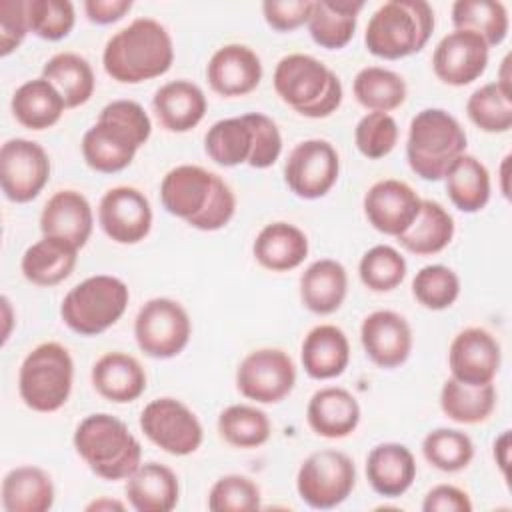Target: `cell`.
Listing matches in <instances>:
<instances>
[{
  "instance_id": "22",
  "label": "cell",
  "mask_w": 512,
  "mask_h": 512,
  "mask_svg": "<svg viewBox=\"0 0 512 512\" xmlns=\"http://www.w3.org/2000/svg\"><path fill=\"white\" fill-rule=\"evenodd\" d=\"M94 228V212L88 198L76 190L54 192L42 212L40 230L42 236H52L70 242L78 250L86 246Z\"/></svg>"
},
{
  "instance_id": "55",
  "label": "cell",
  "mask_w": 512,
  "mask_h": 512,
  "mask_svg": "<svg viewBox=\"0 0 512 512\" xmlns=\"http://www.w3.org/2000/svg\"><path fill=\"white\" fill-rule=\"evenodd\" d=\"M508 454H510V430H504L500 438H496L494 442V458L504 476L508 474Z\"/></svg>"
},
{
  "instance_id": "36",
  "label": "cell",
  "mask_w": 512,
  "mask_h": 512,
  "mask_svg": "<svg viewBox=\"0 0 512 512\" xmlns=\"http://www.w3.org/2000/svg\"><path fill=\"white\" fill-rule=\"evenodd\" d=\"M452 214L434 200H422L420 214L412 226L402 232L396 240L400 246L416 256H432L442 252L454 238Z\"/></svg>"
},
{
  "instance_id": "49",
  "label": "cell",
  "mask_w": 512,
  "mask_h": 512,
  "mask_svg": "<svg viewBox=\"0 0 512 512\" xmlns=\"http://www.w3.org/2000/svg\"><path fill=\"white\" fill-rule=\"evenodd\" d=\"M354 142L362 156L380 160L394 150L398 142V124L386 112H368L354 128Z\"/></svg>"
},
{
  "instance_id": "53",
  "label": "cell",
  "mask_w": 512,
  "mask_h": 512,
  "mask_svg": "<svg viewBox=\"0 0 512 512\" xmlns=\"http://www.w3.org/2000/svg\"><path fill=\"white\" fill-rule=\"evenodd\" d=\"M424 512H470L472 500L468 492L452 484H438L426 492L422 500Z\"/></svg>"
},
{
  "instance_id": "48",
  "label": "cell",
  "mask_w": 512,
  "mask_h": 512,
  "mask_svg": "<svg viewBox=\"0 0 512 512\" xmlns=\"http://www.w3.org/2000/svg\"><path fill=\"white\" fill-rule=\"evenodd\" d=\"M260 506V488L244 474H226L218 478L208 494V508L212 512H252Z\"/></svg>"
},
{
  "instance_id": "11",
  "label": "cell",
  "mask_w": 512,
  "mask_h": 512,
  "mask_svg": "<svg viewBox=\"0 0 512 512\" xmlns=\"http://www.w3.org/2000/svg\"><path fill=\"white\" fill-rule=\"evenodd\" d=\"M192 322L186 308L172 298L148 300L134 318L138 348L158 360L178 356L190 340Z\"/></svg>"
},
{
  "instance_id": "35",
  "label": "cell",
  "mask_w": 512,
  "mask_h": 512,
  "mask_svg": "<svg viewBox=\"0 0 512 512\" xmlns=\"http://www.w3.org/2000/svg\"><path fill=\"white\" fill-rule=\"evenodd\" d=\"M450 202L466 214L480 212L490 200V172L472 154H460L444 174Z\"/></svg>"
},
{
  "instance_id": "52",
  "label": "cell",
  "mask_w": 512,
  "mask_h": 512,
  "mask_svg": "<svg viewBox=\"0 0 512 512\" xmlns=\"http://www.w3.org/2000/svg\"><path fill=\"white\" fill-rule=\"evenodd\" d=\"M312 0H266L262 4L264 20L278 32H292L308 22Z\"/></svg>"
},
{
  "instance_id": "17",
  "label": "cell",
  "mask_w": 512,
  "mask_h": 512,
  "mask_svg": "<svg viewBox=\"0 0 512 512\" xmlns=\"http://www.w3.org/2000/svg\"><path fill=\"white\" fill-rule=\"evenodd\" d=\"M102 232L118 244H138L152 228V206L134 186H114L98 204Z\"/></svg>"
},
{
  "instance_id": "42",
  "label": "cell",
  "mask_w": 512,
  "mask_h": 512,
  "mask_svg": "<svg viewBox=\"0 0 512 512\" xmlns=\"http://www.w3.org/2000/svg\"><path fill=\"white\" fill-rule=\"evenodd\" d=\"M270 432L272 424L266 412L250 404H232L218 416V434L234 448H258L268 442Z\"/></svg>"
},
{
  "instance_id": "59",
  "label": "cell",
  "mask_w": 512,
  "mask_h": 512,
  "mask_svg": "<svg viewBox=\"0 0 512 512\" xmlns=\"http://www.w3.org/2000/svg\"><path fill=\"white\" fill-rule=\"evenodd\" d=\"M508 68H510V56H506L504 60H502V66H500V76H498V84L504 88V90H510L512 92V88H510V76H508Z\"/></svg>"
},
{
  "instance_id": "24",
  "label": "cell",
  "mask_w": 512,
  "mask_h": 512,
  "mask_svg": "<svg viewBox=\"0 0 512 512\" xmlns=\"http://www.w3.org/2000/svg\"><path fill=\"white\" fill-rule=\"evenodd\" d=\"M152 108L164 130L182 134L202 122L208 102L198 84L190 80H172L154 92Z\"/></svg>"
},
{
  "instance_id": "3",
  "label": "cell",
  "mask_w": 512,
  "mask_h": 512,
  "mask_svg": "<svg viewBox=\"0 0 512 512\" xmlns=\"http://www.w3.org/2000/svg\"><path fill=\"white\" fill-rule=\"evenodd\" d=\"M174 62L168 30L154 18H136L114 32L102 52L104 72L120 84H140L158 78Z\"/></svg>"
},
{
  "instance_id": "39",
  "label": "cell",
  "mask_w": 512,
  "mask_h": 512,
  "mask_svg": "<svg viewBox=\"0 0 512 512\" xmlns=\"http://www.w3.org/2000/svg\"><path fill=\"white\" fill-rule=\"evenodd\" d=\"M496 398L494 384L468 386L450 376L440 390V408L458 424H480L494 412Z\"/></svg>"
},
{
  "instance_id": "20",
  "label": "cell",
  "mask_w": 512,
  "mask_h": 512,
  "mask_svg": "<svg viewBox=\"0 0 512 512\" xmlns=\"http://www.w3.org/2000/svg\"><path fill=\"white\" fill-rule=\"evenodd\" d=\"M360 342L366 356L380 368H398L412 352V328L394 310H376L362 320Z\"/></svg>"
},
{
  "instance_id": "4",
  "label": "cell",
  "mask_w": 512,
  "mask_h": 512,
  "mask_svg": "<svg viewBox=\"0 0 512 512\" xmlns=\"http://www.w3.org/2000/svg\"><path fill=\"white\" fill-rule=\"evenodd\" d=\"M74 448L102 480H126L142 464V446L128 426L106 412L86 416L74 430Z\"/></svg>"
},
{
  "instance_id": "47",
  "label": "cell",
  "mask_w": 512,
  "mask_h": 512,
  "mask_svg": "<svg viewBox=\"0 0 512 512\" xmlns=\"http://www.w3.org/2000/svg\"><path fill=\"white\" fill-rule=\"evenodd\" d=\"M26 20L32 34L56 42L72 32L76 12L68 0H26Z\"/></svg>"
},
{
  "instance_id": "51",
  "label": "cell",
  "mask_w": 512,
  "mask_h": 512,
  "mask_svg": "<svg viewBox=\"0 0 512 512\" xmlns=\"http://www.w3.org/2000/svg\"><path fill=\"white\" fill-rule=\"evenodd\" d=\"M30 32L26 20V0L0 2V56L12 54Z\"/></svg>"
},
{
  "instance_id": "6",
  "label": "cell",
  "mask_w": 512,
  "mask_h": 512,
  "mask_svg": "<svg viewBox=\"0 0 512 512\" xmlns=\"http://www.w3.org/2000/svg\"><path fill=\"white\" fill-rule=\"evenodd\" d=\"M434 30V10L424 0H388L370 16L364 44L384 60H398L420 52Z\"/></svg>"
},
{
  "instance_id": "25",
  "label": "cell",
  "mask_w": 512,
  "mask_h": 512,
  "mask_svg": "<svg viewBox=\"0 0 512 512\" xmlns=\"http://www.w3.org/2000/svg\"><path fill=\"white\" fill-rule=\"evenodd\" d=\"M416 478V460L410 448L398 442L376 444L366 456V480L384 498L402 496Z\"/></svg>"
},
{
  "instance_id": "50",
  "label": "cell",
  "mask_w": 512,
  "mask_h": 512,
  "mask_svg": "<svg viewBox=\"0 0 512 512\" xmlns=\"http://www.w3.org/2000/svg\"><path fill=\"white\" fill-rule=\"evenodd\" d=\"M250 122L254 128V152L248 162L252 168H270L282 152V136L276 122L260 112H250Z\"/></svg>"
},
{
  "instance_id": "57",
  "label": "cell",
  "mask_w": 512,
  "mask_h": 512,
  "mask_svg": "<svg viewBox=\"0 0 512 512\" xmlns=\"http://www.w3.org/2000/svg\"><path fill=\"white\" fill-rule=\"evenodd\" d=\"M2 312H4V332H2V344L10 336V324H12V306L6 296H2Z\"/></svg>"
},
{
  "instance_id": "28",
  "label": "cell",
  "mask_w": 512,
  "mask_h": 512,
  "mask_svg": "<svg viewBox=\"0 0 512 512\" xmlns=\"http://www.w3.org/2000/svg\"><path fill=\"white\" fill-rule=\"evenodd\" d=\"M126 498L136 512H170L180 498L178 476L160 462H144L126 478Z\"/></svg>"
},
{
  "instance_id": "30",
  "label": "cell",
  "mask_w": 512,
  "mask_h": 512,
  "mask_svg": "<svg viewBox=\"0 0 512 512\" xmlns=\"http://www.w3.org/2000/svg\"><path fill=\"white\" fill-rule=\"evenodd\" d=\"M348 294L346 268L332 258L312 262L300 276V300L306 310L326 316L336 312Z\"/></svg>"
},
{
  "instance_id": "5",
  "label": "cell",
  "mask_w": 512,
  "mask_h": 512,
  "mask_svg": "<svg viewBox=\"0 0 512 512\" xmlns=\"http://www.w3.org/2000/svg\"><path fill=\"white\" fill-rule=\"evenodd\" d=\"M276 94L294 112L306 118H326L342 104L340 78L310 54L282 56L274 68Z\"/></svg>"
},
{
  "instance_id": "37",
  "label": "cell",
  "mask_w": 512,
  "mask_h": 512,
  "mask_svg": "<svg viewBox=\"0 0 512 512\" xmlns=\"http://www.w3.org/2000/svg\"><path fill=\"white\" fill-rule=\"evenodd\" d=\"M204 152L224 168L248 164L254 152V128L250 116H234L214 122L204 136Z\"/></svg>"
},
{
  "instance_id": "41",
  "label": "cell",
  "mask_w": 512,
  "mask_h": 512,
  "mask_svg": "<svg viewBox=\"0 0 512 512\" xmlns=\"http://www.w3.org/2000/svg\"><path fill=\"white\" fill-rule=\"evenodd\" d=\"M454 30H470L478 34L488 48L498 46L508 34V10L494 0H458L452 4Z\"/></svg>"
},
{
  "instance_id": "7",
  "label": "cell",
  "mask_w": 512,
  "mask_h": 512,
  "mask_svg": "<svg viewBox=\"0 0 512 512\" xmlns=\"http://www.w3.org/2000/svg\"><path fill=\"white\" fill-rule=\"evenodd\" d=\"M466 142V132L452 114L442 108H424L410 120L406 160L416 176L438 182L466 152Z\"/></svg>"
},
{
  "instance_id": "26",
  "label": "cell",
  "mask_w": 512,
  "mask_h": 512,
  "mask_svg": "<svg viewBox=\"0 0 512 512\" xmlns=\"http://www.w3.org/2000/svg\"><path fill=\"white\" fill-rule=\"evenodd\" d=\"M94 390L116 404L134 402L146 390V372L142 364L126 352H106L90 372Z\"/></svg>"
},
{
  "instance_id": "15",
  "label": "cell",
  "mask_w": 512,
  "mask_h": 512,
  "mask_svg": "<svg viewBox=\"0 0 512 512\" xmlns=\"http://www.w3.org/2000/svg\"><path fill=\"white\" fill-rule=\"evenodd\" d=\"M338 174V152L322 138H310L296 144L284 164V180L288 188L304 200L326 196L336 184Z\"/></svg>"
},
{
  "instance_id": "16",
  "label": "cell",
  "mask_w": 512,
  "mask_h": 512,
  "mask_svg": "<svg viewBox=\"0 0 512 512\" xmlns=\"http://www.w3.org/2000/svg\"><path fill=\"white\" fill-rule=\"evenodd\" d=\"M502 362L500 342L492 332L480 326L460 330L448 348V366L452 378L468 386L492 384Z\"/></svg>"
},
{
  "instance_id": "9",
  "label": "cell",
  "mask_w": 512,
  "mask_h": 512,
  "mask_svg": "<svg viewBox=\"0 0 512 512\" xmlns=\"http://www.w3.org/2000/svg\"><path fill=\"white\" fill-rule=\"evenodd\" d=\"M128 286L110 274H96L68 290L60 304L62 322L80 336H96L114 326L128 308Z\"/></svg>"
},
{
  "instance_id": "19",
  "label": "cell",
  "mask_w": 512,
  "mask_h": 512,
  "mask_svg": "<svg viewBox=\"0 0 512 512\" xmlns=\"http://www.w3.org/2000/svg\"><path fill=\"white\" fill-rule=\"evenodd\" d=\"M488 52V44L478 34L470 30H452L434 48V74L448 86H466L484 74Z\"/></svg>"
},
{
  "instance_id": "29",
  "label": "cell",
  "mask_w": 512,
  "mask_h": 512,
  "mask_svg": "<svg viewBox=\"0 0 512 512\" xmlns=\"http://www.w3.org/2000/svg\"><path fill=\"white\" fill-rule=\"evenodd\" d=\"M252 252L262 268L270 272H288L306 260L308 238L294 224L272 222L256 234Z\"/></svg>"
},
{
  "instance_id": "10",
  "label": "cell",
  "mask_w": 512,
  "mask_h": 512,
  "mask_svg": "<svg viewBox=\"0 0 512 512\" xmlns=\"http://www.w3.org/2000/svg\"><path fill=\"white\" fill-rule=\"evenodd\" d=\"M356 486V466L340 450L324 448L312 452L298 468V496L316 510H330L342 504Z\"/></svg>"
},
{
  "instance_id": "44",
  "label": "cell",
  "mask_w": 512,
  "mask_h": 512,
  "mask_svg": "<svg viewBox=\"0 0 512 512\" xmlns=\"http://www.w3.org/2000/svg\"><path fill=\"white\" fill-rule=\"evenodd\" d=\"M422 454L434 468L442 472H458L472 462L474 442L462 430L436 428L424 436Z\"/></svg>"
},
{
  "instance_id": "8",
  "label": "cell",
  "mask_w": 512,
  "mask_h": 512,
  "mask_svg": "<svg viewBox=\"0 0 512 512\" xmlns=\"http://www.w3.org/2000/svg\"><path fill=\"white\" fill-rule=\"evenodd\" d=\"M74 362L58 342H42L32 348L18 370V392L34 412L60 410L72 392Z\"/></svg>"
},
{
  "instance_id": "31",
  "label": "cell",
  "mask_w": 512,
  "mask_h": 512,
  "mask_svg": "<svg viewBox=\"0 0 512 512\" xmlns=\"http://www.w3.org/2000/svg\"><path fill=\"white\" fill-rule=\"evenodd\" d=\"M78 260V248L66 240L42 236L26 248L20 270L24 278L36 286H56L64 282Z\"/></svg>"
},
{
  "instance_id": "54",
  "label": "cell",
  "mask_w": 512,
  "mask_h": 512,
  "mask_svg": "<svg viewBox=\"0 0 512 512\" xmlns=\"http://www.w3.org/2000/svg\"><path fill=\"white\" fill-rule=\"evenodd\" d=\"M132 8V0H86L84 12L92 24H112L124 18Z\"/></svg>"
},
{
  "instance_id": "33",
  "label": "cell",
  "mask_w": 512,
  "mask_h": 512,
  "mask_svg": "<svg viewBox=\"0 0 512 512\" xmlns=\"http://www.w3.org/2000/svg\"><path fill=\"white\" fill-rule=\"evenodd\" d=\"M10 108L16 122L24 128L46 130L62 118L66 104L60 92L46 78L40 76L16 88Z\"/></svg>"
},
{
  "instance_id": "43",
  "label": "cell",
  "mask_w": 512,
  "mask_h": 512,
  "mask_svg": "<svg viewBox=\"0 0 512 512\" xmlns=\"http://www.w3.org/2000/svg\"><path fill=\"white\" fill-rule=\"evenodd\" d=\"M466 114L482 132H508L512 128V92L504 90L498 82H488L470 94Z\"/></svg>"
},
{
  "instance_id": "56",
  "label": "cell",
  "mask_w": 512,
  "mask_h": 512,
  "mask_svg": "<svg viewBox=\"0 0 512 512\" xmlns=\"http://www.w3.org/2000/svg\"><path fill=\"white\" fill-rule=\"evenodd\" d=\"M112 510H124V504L112 498H98L86 506V512H112Z\"/></svg>"
},
{
  "instance_id": "27",
  "label": "cell",
  "mask_w": 512,
  "mask_h": 512,
  "mask_svg": "<svg viewBox=\"0 0 512 512\" xmlns=\"http://www.w3.org/2000/svg\"><path fill=\"white\" fill-rule=\"evenodd\" d=\"M300 360L304 372L314 380L340 376L350 362V342L344 330L334 324L314 326L302 340Z\"/></svg>"
},
{
  "instance_id": "12",
  "label": "cell",
  "mask_w": 512,
  "mask_h": 512,
  "mask_svg": "<svg viewBox=\"0 0 512 512\" xmlns=\"http://www.w3.org/2000/svg\"><path fill=\"white\" fill-rule=\"evenodd\" d=\"M140 430L152 444L172 456H188L204 440L198 416L182 400L170 396L156 398L144 406Z\"/></svg>"
},
{
  "instance_id": "14",
  "label": "cell",
  "mask_w": 512,
  "mask_h": 512,
  "mask_svg": "<svg viewBox=\"0 0 512 512\" xmlns=\"http://www.w3.org/2000/svg\"><path fill=\"white\" fill-rule=\"evenodd\" d=\"M50 178V158L46 150L26 138H10L0 148V186L10 202L26 204L34 200Z\"/></svg>"
},
{
  "instance_id": "1",
  "label": "cell",
  "mask_w": 512,
  "mask_h": 512,
  "mask_svg": "<svg viewBox=\"0 0 512 512\" xmlns=\"http://www.w3.org/2000/svg\"><path fill=\"white\" fill-rule=\"evenodd\" d=\"M160 200L168 214L202 232L224 228L236 212L232 188L218 174L196 164L168 170L160 182Z\"/></svg>"
},
{
  "instance_id": "18",
  "label": "cell",
  "mask_w": 512,
  "mask_h": 512,
  "mask_svg": "<svg viewBox=\"0 0 512 512\" xmlns=\"http://www.w3.org/2000/svg\"><path fill=\"white\" fill-rule=\"evenodd\" d=\"M422 198L402 180L374 182L364 194V214L374 230L398 238L420 214Z\"/></svg>"
},
{
  "instance_id": "45",
  "label": "cell",
  "mask_w": 512,
  "mask_h": 512,
  "mask_svg": "<svg viewBox=\"0 0 512 512\" xmlns=\"http://www.w3.org/2000/svg\"><path fill=\"white\" fill-rule=\"evenodd\" d=\"M406 268V260L396 248L388 244H376L360 258L358 274L368 290L390 292L402 284L406 278Z\"/></svg>"
},
{
  "instance_id": "21",
  "label": "cell",
  "mask_w": 512,
  "mask_h": 512,
  "mask_svg": "<svg viewBox=\"0 0 512 512\" xmlns=\"http://www.w3.org/2000/svg\"><path fill=\"white\" fill-rule=\"evenodd\" d=\"M206 80L224 98L246 96L262 80V62L246 44H224L210 56Z\"/></svg>"
},
{
  "instance_id": "58",
  "label": "cell",
  "mask_w": 512,
  "mask_h": 512,
  "mask_svg": "<svg viewBox=\"0 0 512 512\" xmlns=\"http://www.w3.org/2000/svg\"><path fill=\"white\" fill-rule=\"evenodd\" d=\"M508 164H510V154H506L502 158L500 164V190L504 194V198H510V188H508Z\"/></svg>"
},
{
  "instance_id": "34",
  "label": "cell",
  "mask_w": 512,
  "mask_h": 512,
  "mask_svg": "<svg viewBox=\"0 0 512 512\" xmlns=\"http://www.w3.org/2000/svg\"><path fill=\"white\" fill-rule=\"evenodd\" d=\"M54 504L52 478L38 466L12 468L2 480L6 512H48Z\"/></svg>"
},
{
  "instance_id": "13",
  "label": "cell",
  "mask_w": 512,
  "mask_h": 512,
  "mask_svg": "<svg viewBox=\"0 0 512 512\" xmlns=\"http://www.w3.org/2000/svg\"><path fill=\"white\" fill-rule=\"evenodd\" d=\"M296 384V366L280 348L252 350L238 364V392L258 404H276L284 400Z\"/></svg>"
},
{
  "instance_id": "40",
  "label": "cell",
  "mask_w": 512,
  "mask_h": 512,
  "mask_svg": "<svg viewBox=\"0 0 512 512\" xmlns=\"http://www.w3.org/2000/svg\"><path fill=\"white\" fill-rule=\"evenodd\" d=\"M354 98L370 112H392L406 100V82L394 70L382 66L362 68L352 82Z\"/></svg>"
},
{
  "instance_id": "2",
  "label": "cell",
  "mask_w": 512,
  "mask_h": 512,
  "mask_svg": "<svg viewBox=\"0 0 512 512\" xmlns=\"http://www.w3.org/2000/svg\"><path fill=\"white\" fill-rule=\"evenodd\" d=\"M152 122L146 110L134 100L108 102L94 126L82 136L84 162L102 174L128 168L140 146L148 142Z\"/></svg>"
},
{
  "instance_id": "23",
  "label": "cell",
  "mask_w": 512,
  "mask_h": 512,
  "mask_svg": "<svg viewBox=\"0 0 512 512\" xmlns=\"http://www.w3.org/2000/svg\"><path fill=\"white\" fill-rule=\"evenodd\" d=\"M306 420L322 438H346L360 422V404L346 388L326 386L316 390L308 400Z\"/></svg>"
},
{
  "instance_id": "32",
  "label": "cell",
  "mask_w": 512,
  "mask_h": 512,
  "mask_svg": "<svg viewBox=\"0 0 512 512\" xmlns=\"http://www.w3.org/2000/svg\"><path fill=\"white\" fill-rule=\"evenodd\" d=\"M362 8L364 2L312 0L310 16L306 22L312 40L326 50L344 48L356 32L358 14Z\"/></svg>"
},
{
  "instance_id": "46",
  "label": "cell",
  "mask_w": 512,
  "mask_h": 512,
  "mask_svg": "<svg viewBox=\"0 0 512 512\" xmlns=\"http://www.w3.org/2000/svg\"><path fill=\"white\" fill-rule=\"evenodd\" d=\"M412 294L428 310H446L460 296V278L444 264H428L416 272Z\"/></svg>"
},
{
  "instance_id": "38",
  "label": "cell",
  "mask_w": 512,
  "mask_h": 512,
  "mask_svg": "<svg viewBox=\"0 0 512 512\" xmlns=\"http://www.w3.org/2000/svg\"><path fill=\"white\" fill-rule=\"evenodd\" d=\"M46 78L62 96L66 108L86 104L94 94V70L90 62L76 52H58L42 66Z\"/></svg>"
}]
</instances>
